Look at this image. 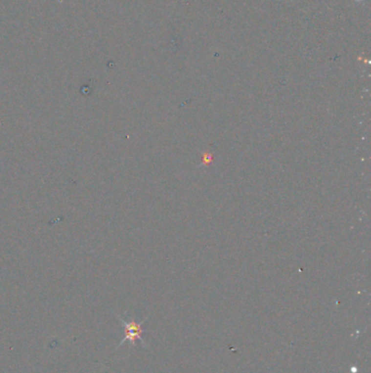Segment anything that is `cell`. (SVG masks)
Instances as JSON below:
<instances>
[{"mask_svg": "<svg viewBox=\"0 0 371 373\" xmlns=\"http://www.w3.org/2000/svg\"><path fill=\"white\" fill-rule=\"evenodd\" d=\"M120 321H121V323L123 324V326L125 327V336L121 341V343L119 344V346H121L122 344L127 341L131 343L132 345H135V342H136V339L141 341L143 345H145V343H144L143 338H142V334L144 332L143 328H142V325L144 324V322L145 321H143L141 323H137L136 321H134L133 319L125 320L122 317H120Z\"/></svg>", "mask_w": 371, "mask_h": 373, "instance_id": "1", "label": "cell"}]
</instances>
